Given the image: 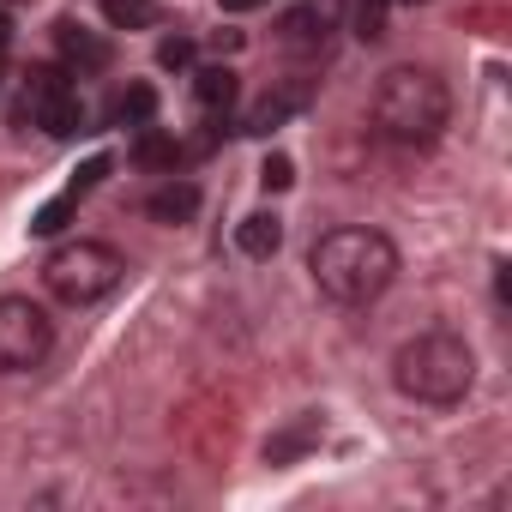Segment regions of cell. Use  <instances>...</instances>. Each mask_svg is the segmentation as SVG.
Wrapping results in <instances>:
<instances>
[{
    "label": "cell",
    "instance_id": "7c38bea8",
    "mask_svg": "<svg viewBox=\"0 0 512 512\" xmlns=\"http://www.w3.org/2000/svg\"><path fill=\"white\" fill-rule=\"evenodd\" d=\"M103 19L115 31H151L157 25V7H151V0H103Z\"/></svg>",
    "mask_w": 512,
    "mask_h": 512
},
{
    "label": "cell",
    "instance_id": "2e32d148",
    "mask_svg": "<svg viewBox=\"0 0 512 512\" xmlns=\"http://www.w3.org/2000/svg\"><path fill=\"white\" fill-rule=\"evenodd\" d=\"M356 37L380 43L386 37V0H356Z\"/></svg>",
    "mask_w": 512,
    "mask_h": 512
},
{
    "label": "cell",
    "instance_id": "9c48e42d",
    "mask_svg": "<svg viewBox=\"0 0 512 512\" xmlns=\"http://www.w3.org/2000/svg\"><path fill=\"white\" fill-rule=\"evenodd\" d=\"M235 247L247 253V260H272V253L284 247V223H278V211H253V217H241Z\"/></svg>",
    "mask_w": 512,
    "mask_h": 512
},
{
    "label": "cell",
    "instance_id": "5b68a950",
    "mask_svg": "<svg viewBox=\"0 0 512 512\" xmlns=\"http://www.w3.org/2000/svg\"><path fill=\"white\" fill-rule=\"evenodd\" d=\"M55 350V320L31 296H0V374H31Z\"/></svg>",
    "mask_w": 512,
    "mask_h": 512
},
{
    "label": "cell",
    "instance_id": "d4e9b609",
    "mask_svg": "<svg viewBox=\"0 0 512 512\" xmlns=\"http://www.w3.org/2000/svg\"><path fill=\"white\" fill-rule=\"evenodd\" d=\"M0 67H7V55H0Z\"/></svg>",
    "mask_w": 512,
    "mask_h": 512
},
{
    "label": "cell",
    "instance_id": "3957f363",
    "mask_svg": "<svg viewBox=\"0 0 512 512\" xmlns=\"http://www.w3.org/2000/svg\"><path fill=\"white\" fill-rule=\"evenodd\" d=\"M476 380V356L458 332H422L392 356V386L416 404H458Z\"/></svg>",
    "mask_w": 512,
    "mask_h": 512
},
{
    "label": "cell",
    "instance_id": "44dd1931",
    "mask_svg": "<svg viewBox=\"0 0 512 512\" xmlns=\"http://www.w3.org/2000/svg\"><path fill=\"white\" fill-rule=\"evenodd\" d=\"M103 175H109V157H103V151H97V157H91V163H85V169H79V175H73V193H91V187H97V181H103Z\"/></svg>",
    "mask_w": 512,
    "mask_h": 512
},
{
    "label": "cell",
    "instance_id": "d6986e66",
    "mask_svg": "<svg viewBox=\"0 0 512 512\" xmlns=\"http://www.w3.org/2000/svg\"><path fill=\"white\" fill-rule=\"evenodd\" d=\"M157 67H169V73L193 67V43H187V37H163V49H157Z\"/></svg>",
    "mask_w": 512,
    "mask_h": 512
},
{
    "label": "cell",
    "instance_id": "e0dca14e",
    "mask_svg": "<svg viewBox=\"0 0 512 512\" xmlns=\"http://www.w3.org/2000/svg\"><path fill=\"white\" fill-rule=\"evenodd\" d=\"M290 109H296V97H266L260 109L247 115V133H272V127H278V121H284Z\"/></svg>",
    "mask_w": 512,
    "mask_h": 512
},
{
    "label": "cell",
    "instance_id": "52a82bcc",
    "mask_svg": "<svg viewBox=\"0 0 512 512\" xmlns=\"http://www.w3.org/2000/svg\"><path fill=\"white\" fill-rule=\"evenodd\" d=\"M332 31H338V0H302V7H290L278 19V37L290 49H320Z\"/></svg>",
    "mask_w": 512,
    "mask_h": 512
},
{
    "label": "cell",
    "instance_id": "7a4b0ae2",
    "mask_svg": "<svg viewBox=\"0 0 512 512\" xmlns=\"http://www.w3.org/2000/svg\"><path fill=\"white\" fill-rule=\"evenodd\" d=\"M446 115H452V91L428 67H392L374 85V127L392 145H434L446 133Z\"/></svg>",
    "mask_w": 512,
    "mask_h": 512
},
{
    "label": "cell",
    "instance_id": "8992f818",
    "mask_svg": "<svg viewBox=\"0 0 512 512\" xmlns=\"http://www.w3.org/2000/svg\"><path fill=\"white\" fill-rule=\"evenodd\" d=\"M25 115L49 139H73L85 127V103H79V91L67 85L61 67H31V79H25Z\"/></svg>",
    "mask_w": 512,
    "mask_h": 512
},
{
    "label": "cell",
    "instance_id": "9a60e30c",
    "mask_svg": "<svg viewBox=\"0 0 512 512\" xmlns=\"http://www.w3.org/2000/svg\"><path fill=\"white\" fill-rule=\"evenodd\" d=\"M314 434H320V422H314V416H308V422H302V428H290V434H278V440H272V446H266V458H272V464H284V458H296V452H302V446H308V440H314Z\"/></svg>",
    "mask_w": 512,
    "mask_h": 512
},
{
    "label": "cell",
    "instance_id": "cb8c5ba5",
    "mask_svg": "<svg viewBox=\"0 0 512 512\" xmlns=\"http://www.w3.org/2000/svg\"><path fill=\"white\" fill-rule=\"evenodd\" d=\"M7 43H13V19L0 13V55H7Z\"/></svg>",
    "mask_w": 512,
    "mask_h": 512
},
{
    "label": "cell",
    "instance_id": "ba28073f",
    "mask_svg": "<svg viewBox=\"0 0 512 512\" xmlns=\"http://www.w3.org/2000/svg\"><path fill=\"white\" fill-rule=\"evenodd\" d=\"M55 49H61V61H67L73 73H103V67H109V43H103L97 31H85L79 19H61V25H55Z\"/></svg>",
    "mask_w": 512,
    "mask_h": 512
},
{
    "label": "cell",
    "instance_id": "484cf974",
    "mask_svg": "<svg viewBox=\"0 0 512 512\" xmlns=\"http://www.w3.org/2000/svg\"><path fill=\"white\" fill-rule=\"evenodd\" d=\"M410 7H416V0H410Z\"/></svg>",
    "mask_w": 512,
    "mask_h": 512
},
{
    "label": "cell",
    "instance_id": "7402d4cb",
    "mask_svg": "<svg viewBox=\"0 0 512 512\" xmlns=\"http://www.w3.org/2000/svg\"><path fill=\"white\" fill-rule=\"evenodd\" d=\"M211 49H217V55H235V49H241V31H217Z\"/></svg>",
    "mask_w": 512,
    "mask_h": 512
},
{
    "label": "cell",
    "instance_id": "ffe728a7",
    "mask_svg": "<svg viewBox=\"0 0 512 512\" xmlns=\"http://www.w3.org/2000/svg\"><path fill=\"white\" fill-rule=\"evenodd\" d=\"M73 199H79V193H67V199H55V205H43V211H37V223H31V235H55V229L67 223V211H73Z\"/></svg>",
    "mask_w": 512,
    "mask_h": 512
},
{
    "label": "cell",
    "instance_id": "5bb4252c",
    "mask_svg": "<svg viewBox=\"0 0 512 512\" xmlns=\"http://www.w3.org/2000/svg\"><path fill=\"white\" fill-rule=\"evenodd\" d=\"M133 157H139L145 169H175V157H181V151H175V139H163V133H145V139L133 145Z\"/></svg>",
    "mask_w": 512,
    "mask_h": 512
},
{
    "label": "cell",
    "instance_id": "ac0fdd59",
    "mask_svg": "<svg viewBox=\"0 0 512 512\" xmlns=\"http://www.w3.org/2000/svg\"><path fill=\"white\" fill-rule=\"evenodd\" d=\"M290 181H296V163H290L284 151H272V157L260 163V187H266V193H284Z\"/></svg>",
    "mask_w": 512,
    "mask_h": 512
},
{
    "label": "cell",
    "instance_id": "6da1fadb",
    "mask_svg": "<svg viewBox=\"0 0 512 512\" xmlns=\"http://www.w3.org/2000/svg\"><path fill=\"white\" fill-rule=\"evenodd\" d=\"M308 272L314 284L344 302V308H368L386 296V284L398 278V247L392 235L380 229H362V223H344V229H326L308 253Z\"/></svg>",
    "mask_w": 512,
    "mask_h": 512
},
{
    "label": "cell",
    "instance_id": "277c9868",
    "mask_svg": "<svg viewBox=\"0 0 512 512\" xmlns=\"http://www.w3.org/2000/svg\"><path fill=\"white\" fill-rule=\"evenodd\" d=\"M121 272H127V260H121L115 247H103V241H67V247L49 253L43 284H49L55 302H67V308H91V302H103V296L121 284Z\"/></svg>",
    "mask_w": 512,
    "mask_h": 512
},
{
    "label": "cell",
    "instance_id": "4fadbf2b",
    "mask_svg": "<svg viewBox=\"0 0 512 512\" xmlns=\"http://www.w3.org/2000/svg\"><path fill=\"white\" fill-rule=\"evenodd\" d=\"M157 115V91L151 85H127L121 97H115V121H127V127H145Z\"/></svg>",
    "mask_w": 512,
    "mask_h": 512
},
{
    "label": "cell",
    "instance_id": "8fae6325",
    "mask_svg": "<svg viewBox=\"0 0 512 512\" xmlns=\"http://www.w3.org/2000/svg\"><path fill=\"white\" fill-rule=\"evenodd\" d=\"M193 97H199V109L223 115V109L235 103V73H229V67H199V73H193Z\"/></svg>",
    "mask_w": 512,
    "mask_h": 512
},
{
    "label": "cell",
    "instance_id": "603a6c76",
    "mask_svg": "<svg viewBox=\"0 0 512 512\" xmlns=\"http://www.w3.org/2000/svg\"><path fill=\"white\" fill-rule=\"evenodd\" d=\"M223 13H253V7H266V0H217Z\"/></svg>",
    "mask_w": 512,
    "mask_h": 512
},
{
    "label": "cell",
    "instance_id": "30bf717a",
    "mask_svg": "<svg viewBox=\"0 0 512 512\" xmlns=\"http://www.w3.org/2000/svg\"><path fill=\"white\" fill-rule=\"evenodd\" d=\"M145 211H151L157 223H187V217L199 211V187H193V181H163V187L145 199Z\"/></svg>",
    "mask_w": 512,
    "mask_h": 512
}]
</instances>
